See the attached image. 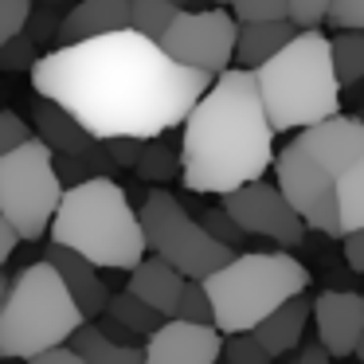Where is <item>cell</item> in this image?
I'll use <instances>...</instances> for the list:
<instances>
[{
	"label": "cell",
	"instance_id": "obj_27",
	"mask_svg": "<svg viewBox=\"0 0 364 364\" xmlns=\"http://www.w3.org/2000/svg\"><path fill=\"white\" fill-rule=\"evenodd\" d=\"M173 317H181V321H200V325H215L212 298H208V290H204V278H188V282H184Z\"/></svg>",
	"mask_w": 364,
	"mask_h": 364
},
{
	"label": "cell",
	"instance_id": "obj_20",
	"mask_svg": "<svg viewBox=\"0 0 364 364\" xmlns=\"http://www.w3.org/2000/svg\"><path fill=\"white\" fill-rule=\"evenodd\" d=\"M309 317H314V301H309L306 294H294L290 301H282V306L251 333L270 348V356H282V353H290L294 345H301V333H306Z\"/></svg>",
	"mask_w": 364,
	"mask_h": 364
},
{
	"label": "cell",
	"instance_id": "obj_29",
	"mask_svg": "<svg viewBox=\"0 0 364 364\" xmlns=\"http://www.w3.org/2000/svg\"><path fill=\"white\" fill-rule=\"evenodd\" d=\"M223 360L228 364H270V348L262 345L255 333H228L223 341Z\"/></svg>",
	"mask_w": 364,
	"mask_h": 364
},
{
	"label": "cell",
	"instance_id": "obj_11",
	"mask_svg": "<svg viewBox=\"0 0 364 364\" xmlns=\"http://www.w3.org/2000/svg\"><path fill=\"white\" fill-rule=\"evenodd\" d=\"M235 36H239V20L223 9H204V12H188L181 9L176 20L165 28L161 48L184 67H196L208 75H223L235 63Z\"/></svg>",
	"mask_w": 364,
	"mask_h": 364
},
{
	"label": "cell",
	"instance_id": "obj_31",
	"mask_svg": "<svg viewBox=\"0 0 364 364\" xmlns=\"http://www.w3.org/2000/svg\"><path fill=\"white\" fill-rule=\"evenodd\" d=\"M200 223L208 228V235H215L220 243H228V247H239V243H243V235H247V231L235 223V215H231L223 204L208 208V212L200 215Z\"/></svg>",
	"mask_w": 364,
	"mask_h": 364
},
{
	"label": "cell",
	"instance_id": "obj_10",
	"mask_svg": "<svg viewBox=\"0 0 364 364\" xmlns=\"http://www.w3.org/2000/svg\"><path fill=\"white\" fill-rule=\"evenodd\" d=\"M274 176L282 196L298 208V215L309 223V231L341 239V208H337V188L325 165L294 137L282 153L274 157Z\"/></svg>",
	"mask_w": 364,
	"mask_h": 364
},
{
	"label": "cell",
	"instance_id": "obj_5",
	"mask_svg": "<svg viewBox=\"0 0 364 364\" xmlns=\"http://www.w3.org/2000/svg\"><path fill=\"white\" fill-rule=\"evenodd\" d=\"M87 321L67 282L48 259L24 267L9 282L0 306V360H32L55 345H67Z\"/></svg>",
	"mask_w": 364,
	"mask_h": 364
},
{
	"label": "cell",
	"instance_id": "obj_34",
	"mask_svg": "<svg viewBox=\"0 0 364 364\" xmlns=\"http://www.w3.org/2000/svg\"><path fill=\"white\" fill-rule=\"evenodd\" d=\"M28 137H36V129L28 126L20 114H12V110H0V157L9 149H16V145H24Z\"/></svg>",
	"mask_w": 364,
	"mask_h": 364
},
{
	"label": "cell",
	"instance_id": "obj_16",
	"mask_svg": "<svg viewBox=\"0 0 364 364\" xmlns=\"http://www.w3.org/2000/svg\"><path fill=\"white\" fill-rule=\"evenodd\" d=\"M129 28V0H79L63 20H59V40L63 43H82L98 40L110 32Z\"/></svg>",
	"mask_w": 364,
	"mask_h": 364
},
{
	"label": "cell",
	"instance_id": "obj_7",
	"mask_svg": "<svg viewBox=\"0 0 364 364\" xmlns=\"http://www.w3.org/2000/svg\"><path fill=\"white\" fill-rule=\"evenodd\" d=\"M63 192L67 188L55 173V153L40 137H28L24 145L0 157V215L20 239H40L51 228Z\"/></svg>",
	"mask_w": 364,
	"mask_h": 364
},
{
	"label": "cell",
	"instance_id": "obj_15",
	"mask_svg": "<svg viewBox=\"0 0 364 364\" xmlns=\"http://www.w3.org/2000/svg\"><path fill=\"white\" fill-rule=\"evenodd\" d=\"M48 262L59 270V278L67 282L75 306L87 314V321L106 314V306H110V286H106L102 274H98L102 267H95L90 259H82L79 251H71V247H63V243L48 247Z\"/></svg>",
	"mask_w": 364,
	"mask_h": 364
},
{
	"label": "cell",
	"instance_id": "obj_41",
	"mask_svg": "<svg viewBox=\"0 0 364 364\" xmlns=\"http://www.w3.org/2000/svg\"><path fill=\"white\" fill-rule=\"evenodd\" d=\"M294 364H333V356H329V348L317 341V345H306L298 356H294Z\"/></svg>",
	"mask_w": 364,
	"mask_h": 364
},
{
	"label": "cell",
	"instance_id": "obj_22",
	"mask_svg": "<svg viewBox=\"0 0 364 364\" xmlns=\"http://www.w3.org/2000/svg\"><path fill=\"white\" fill-rule=\"evenodd\" d=\"M110 168H118V165L106 157L102 141L82 153H55V173L63 181V188H75V184L90 181V176H110Z\"/></svg>",
	"mask_w": 364,
	"mask_h": 364
},
{
	"label": "cell",
	"instance_id": "obj_45",
	"mask_svg": "<svg viewBox=\"0 0 364 364\" xmlns=\"http://www.w3.org/2000/svg\"><path fill=\"white\" fill-rule=\"evenodd\" d=\"M215 4H231V0H215Z\"/></svg>",
	"mask_w": 364,
	"mask_h": 364
},
{
	"label": "cell",
	"instance_id": "obj_40",
	"mask_svg": "<svg viewBox=\"0 0 364 364\" xmlns=\"http://www.w3.org/2000/svg\"><path fill=\"white\" fill-rule=\"evenodd\" d=\"M16 243H20V235L12 231V223L4 220V215H0V267H4V262L12 259V251H16Z\"/></svg>",
	"mask_w": 364,
	"mask_h": 364
},
{
	"label": "cell",
	"instance_id": "obj_25",
	"mask_svg": "<svg viewBox=\"0 0 364 364\" xmlns=\"http://www.w3.org/2000/svg\"><path fill=\"white\" fill-rule=\"evenodd\" d=\"M181 168H184L181 165V153L168 149L165 137H149V141H145V149H141V157H137V165H134V173L141 176V181L165 184V181H173Z\"/></svg>",
	"mask_w": 364,
	"mask_h": 364
},
{
	"label": "cell",
	"instance_id": "obj_9",
	"mask_svg": "<svg viewBox=\"0 0 364 364\" xmlns=\"http://www.w3.org/2000/svg\"><path fill=\"white\" fill-rule=\"evenodd\" d=\"M298 141L325 165L337 188V208H341V239L348 231L364 228V122L348 114L306 126Z\"/></svg>",
	"mask_w": 364,
	"mask_h": 364
},
{
	"label": "cell",
	"instance_id": "obj_17",
	"mask_svg": "<svg viewBox=\"0 0 364 364\" xmlns=\"http://www.w3.org/2000/svg\"><path fill=\"white\" fill-rule=\"evenodd\" d=\"M32 129L51 153H82V149H90V145H98V137L90 134L67 106L51 102V98H40V102L32 106Z\"/></svg>",
	"mask_w": 364,
	"mask_h": 364
},
{
	"label": "cell",
	"instance_id": "obj_35",
	"mask_svg": "<svg viewBox=\"0 0 364 364\" xmlns=\"http://www.w3.org/2000/svg\"><path fill=\"white\" fill-rule=\"evenodd\" d=\"M333 0H290V20L306 32V28H321L329 20Z\"/></svg>",
	"mask_w": 364,
	"mask_h": 364
},
{
	"label": "cell",
	"instance_id": "obj_36",
	"mask_svg": "<svg viewBox=\"0 0 364 364\" xmlns=\"http://www.w3.org/2000/svg\"><path fill=\"white\" fill-rule=\"evenodd\" d=\"M102 149L118 168H134L137 157H141V149H145V137H106Z\"/></svg>",
	"mask_w": 364,
	"mask_h": 364
},
{
	"label": "cell",
	"instance_id": "obj_46",
	"mask_svg": "<svg viewBox=\"0 0 364 364\" xmlns=\"http://www.w3.org/2000/svg\"><path fill=\"white\" fill-rule=\"evenodd\" d=\"M360 122H364V110H360Z\"/></svg>",
	"mask_w": 364,
	"mask_h": 364
},
{
	"label": "cell",
	"instance_id": "obj_23",
	"mask_svg": "<svg viewBox=\"0 0 364 364\" xmlns=\"http://www.w3.org/2000/svg\"><path fill=\"white\" fill-rule=\"evenodd\" d=\"M106 314L118 317L126 329L141 333V337H149L153 329H157L161 321H165V314H157V309L149 306V301H141L137 294L122 290V294H110V306H106Z\"/></svg>",
	"mask_w": 364,
	"mask_h": 364
},
{
	"label": "cell",
	"instance_id": "obj_33",
	"mask_svg": "<svg viewBox=\"0 0 364 364\" xmlns=\"http://www.w3.org/2000/svg\"><path fill=\"white\" fill-rule=\"evenodd\" d=\"M337 32H364V0H333L329 20Z\"/></svg>",
	"mask_w": 364,
	"mask_h": 364
},
{
	"label": "cell",
	"instance_id": "obj_26",
	"mask_svg": "<svg viewBox=\"0 0 364 364\" xmlns=\"http://www.w3.org/2000/svg\"><path fill=\"white\" fill-rule=\"evenodd\" d=\"M176 12L181 9L173 0H129V28L149 36V40H161L165 28L176 20Z\"/></svg>",
	"mask_w": 364,
	"mask_h": 364
},
{
	"label": "cell",
	"instance_id": "obj_6",
	"mask_svg": "<svg viewBox=\"0 0 364 364\" xmlns=\"http://www.w3.org/2000/svg\"><path fill=\"white\" fill-rule=\"evenodd\" d=\"M309 270L286 251H251L235 255L228 267L204 278L212 298L215 329L220 333H251L294 294H306Z\"/></svg>",
	"mask_w": 364,
	"mask_h": 364
},
{
	"label": "cell",
	"instance_id": "obj_44",
	"mask_svg": "<svg viewBox=\"0 0 364 364\" xmlns=\"http://www.w3.org/2000/svg\"><path fill=\"white\" fill-rule=\"evenodd\" d=\"M173 4H176V9H184V4H188V0H173Z\"/></svg>",
	"mask_w": 364,
	"mask_h": 364
},
{
	"label": "cell",
	"instance_id": "obj_30",
	"mask_svg": "<svg viewBox=\"0 0 364 364\" xmlns=\"http://www.w3.org/2000/svg\"><path fill=\"white\" fill-rule=\"evenodd\" d=\"M231 16L239 24H251V20H290V0H231Z\"/></svg>",
	"mask_w": 364,
	"mask_h": 364
},
{
	"label": "cell",
	"instance_id": "obj_39",
	"mask_svg": "<svg viewBox=\"0 0 364 364\" xmlns=\"http://www.w3.org/2000/svg\"><path fill=\"white\" fill-rule=\"evenodd\" d=\"M345 262L356 270V274H364V228L345 235Z\"/></svg>",
	"mask_w": 364,
	"mask_h": 364
},
{
	"label": "cell",
	"instance_id": "obj_3",
	"mask_svg": "<svg viewBox=\"0 0 364 364\" xmlns=\"http://www.w3.org/2000/svg\"><path fill=\"white\" fill-rule=\"evenodd\" d=\"M51 243H63L102 270H134L145 259L141 212L114 176H90L63 192L51 220Z\"/></svg>",
	"mask_w": 364,
	"mask_h": 364
},
{
	"label": "cell",
	"instance_id": "obj_13",
	"mask_svg": "<svg viewBox=\"0 0 364 364\" xmlns=\"http://www.w3.org/2000/svg\"><path fill=\"white\" fill-rule=\"evenodd\" d=\"M223 333L215 325L168 317L145 337V364H220Z\"/></svg>",
	"mask_w": 364,
	"mask_h": 364
},
{
	"label": "cell",
	"instance_id": "obj_43",
	"mask_svg": "<svg viewBox=\"0 0 364 364\" xmlns=\"http://www.w3.org/2000/svg\"><path fill=\"white\" fill-rule=\"evenodd\" d=\"M353 356H360V364H364V333H360V345H356V353Z\"/></svg>",
	"mask_w": 364,
	"mask_h": 364
},
{
	"label": "cell",
	"instance_id": "obj_14",
	"mask_svg": "<svg viewBox=\"0 0 364 364\" xmlns=\"http://www.w3.org/2000/svg\"><path fill=\"white\" fill-rule=\"evenodd\" d=\"M314 325L333 360L353 356L364 333V298L353 290H325L321 298H314Z\"/></svg>",
	"mask_w": 364,
	"mask_h": 364
},
{
	"label": "cell",
	"instance_id": "obj_32",
	"mask_svg": "<svg viewBox=\"0 0 364 364\" xmlns=\"http://www.w3.org/2000/svg\"><path fill=\"white\" fill-rule=\"evenodd\" d=\"M32 20V0H0V48L20 36Z\"/></svg>",
	"mask_w": 364,
	"mask_h": 364
},
{
	"label": "cell",
	"instance_id": "obj_2",
	"mask_svg": "<svg viewBox=\"0 0 364 364\" xmlns=\"http://www.w3.org/2000/svg\"><path fill=\"white\" fill-rule=\"evenodd\" d=\"M274 157V126L262 106L259 79L247 67H228L184 118V188L196 196H228L262 181Z\"/></svg>",
	"mask_w": 364,
	"mask_h": 364
},
{
	"label": "cell",
	"instance_id": "obj_28",
	"mask_svg": "<svg viewBox=\"0 0 364 364\" xmlns=\"http://www.w3.org/2000/svg\"><path fill=\"white\" fill-rule=\"evenodd\" d=\"M36 63H40V40L28 28L0 48V71H32Z\"/></svg>",
	"mask_w": 364,
	"mask_h": 364
},
{
	"label": "cell",
	"instance_id": "obj_19",
	"mask_svg": "<svg viewBox=\"0 0 364 364\" xmlns=\"http://www.w3.org/2000/svg\"><path fill=\"white\" fill-rule=\"evenodd\" d=\"M301 28L294 20H251V24H239L235 36V63L247 71H259L270 55L286 48V43L298 36Z\"/></svg>",
	"mask_w": 364,
	"mask_h": 364
},
{
	"label": "cell",
	"instance_id": "obj_42",
	"mask_svg": "<svg viewBox=\"0 0 364 364\" xmlns=\"http://www.w3.org/2000/svg\"><path fill=\"white\" fill-rule=\"evenodd\" d=\"M9 282H12V278H4V270H0V306H4V294H9Z\"/></svg>",
	"mask_w": 364,
	"mask_h": 364
},
{
	"label": "cell",
	"instance_id": "obj_12",
	"mask_svg": "<svg viewBox=\"0 0 364 364\" xmlns=\"http://www.w3.org/2000/svg\"><path fill=\"white\" fill-rule=\"evenodd\" d=\"M220 204L235 215V223L247 235L270 239V243H278V247H298L309 231V223L301 220L298 208L282 196V188H278V184H267V181L243 184V188L220 196Z\"/></svg>",
	"mask_w": 364,
	"mask_h": 364
},
{
	"label": "cell",
	"instance_id": "obj_8",
	"mask_svg": "<svg viewBox=\"0 0 364 364\" xmlns=\"http://www.w3.org/2000/svg\"><path fill=\"white\" fill-rule=\"evenodd\" d=\"M141 228L149 251L161 255L165 262H173L184 278H208L235 259V251L228 243H220L215 235H208L204 223L192 220L188 208L165 188H153L145 196Z\"/></svg>",
	"mask_w": 364,
	"mask_h": 364
},
{
	"label": "cell",
	"instance_id": "obj_37",
	"mask_svg": "<svg viewBox=\"0 0 364 364\" xmlns=\"http://www.w3.org/2000/svg\"><path fill=\"white\" fill-rule=\"evenodd\" d=\"M24 364H90V360L75 345H55V348H48V353L32 356V360H24Z\"/></svg>",
	"mask_w": 364,
	"mask_h": 364
},
{
	"label": "cell",
	"instance_id": "obj_18",
	"mask_svg": "<svg viewBox=\"0 0 364 364\" xmlns=\"http://www.w3.org/2000/svg\"><path fill=\"white\" fill-rule=\"evenodd\" d=\"M184 282H188V278H184L181 270L173 267V262H165L161 255H153V259H141L134 270H129L126 290H129V294H137L141 301H149V306L157 309V314L173 317L176 298H181Z\"/></svg>",
	"mask_w": 364,
	"mask_h": 364
},
{
	"label": "cell",
	"instance_id": "obj_4",
	"mask_svg": "<svg viewBox=\"0 0 364 364\" xmlns=\"http://www.w3.org/2000/svg\"><path fill=\"white\" fill-rule=\"evenodd\" d=\"M259 95L274 134L317 126V122L341 114V79L333 67V51L317 28L298 32L278 55L255 71Z\"/></svg>",
	"mask_w": 364,
	"mask_h": 364
},
{
	"label": "cell",
	"instance_id": "obj_38",
	"mask_svg": "<svg viewBox=\"0 0 364 364\" xmlns=\"http://www.w3.org/2000/svg\"><path fill=\"white\" fill-rule=\"evenodd\" d=\"M98 329H102L110 341H118V345H141V333L126 329V325H122L118 317H110V314H102V325H98Z\"/></svg>",
	"mask_w": 364,
	"mask_h": 364
},
{
	"label": "cell",
	"instance_id": "obj_24",
	"mask_svg": "<svg viewBox=\"0 0 364 364\" xmlns=\"http://www.w3.org/2000/svg\"><path fill=\"white\" fill-rule=\"evenodd\" d=\"M329 51L341 87H353L364 79V32H337L329 40Z\"/></svg>",
	"mask_w": 364,
	"mask_h": 364
},
{
	"label": "cell",
	"instance_id": "obj_21",
	"mask_svg": "<svg viewBox=\"0 0 364 364\" xmlns=\"http://www.w3.org/2000/svg\"><path fill=\"white\" fill-rule=\"evenodd\" d=\"M67 345H75L90 364H145V345H118L90 321H82Z\"/></svg>",
	"mask_w": 364,
	"mask_h": 364
},
{
	"label": "cell",
	"instance_id": "obj_1",
	"mask_svg": "<svg viewBox=\"0 0 364 364\" xmlns=\"http://www.w3.org/2000/svg\"><path fill=\"white\" fill-rule=\"evenodd\" d=\"M32 87L40 98L67 106L98 141H149L184 126L192 106L212 87V75L176 63L157 40L126 28L40 55Z\"/></svg>",
	"mask_w": 364,
	"mask_h": 364
}]
</instances>
